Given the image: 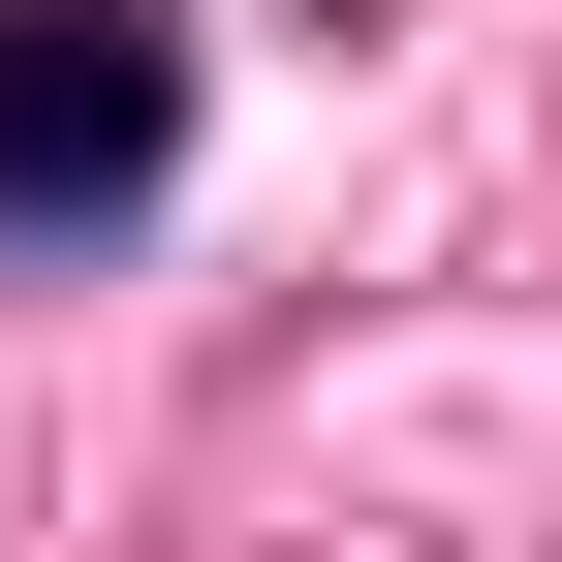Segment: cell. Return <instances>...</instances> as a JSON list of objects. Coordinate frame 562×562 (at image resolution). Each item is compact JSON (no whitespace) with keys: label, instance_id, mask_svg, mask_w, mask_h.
Returning <instances> with one entry per match:
<instances>
[{"label":"cell","instance_id":"1","mask_svg":"<svg viewBox=\"0 0 562 562\" xmlns=\"http://www.w3.org/2000/svg\"><path fill=\"white\" fill-rule=\"evenodd\" d=\"M188 157V32L157 0H0V220H125V188Z\"/></svg>","mask_w":562,"mask_h":562}]
</instances>
